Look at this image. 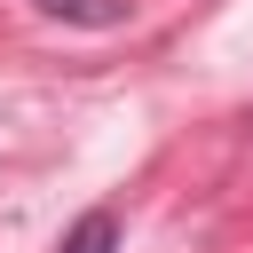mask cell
I'll list each match as a JSON object with an SVG mask.
<instances>
[{
    "label": "cell",
    "mask_w": 253,
    "mask_h": 253,
    "mask_svg": "<svg viewBox=\"0 0 253 253\" xmlns=\"http://www.w3.org/2000/svg\"><path fill=\"white\" fill-rule=\"evenodd\" d=\"M63 253H119V213H111V206H87V213L63 229Z\"/></svg>",
    "instance_id": "2"
},
{
    "label": "cell",
    "mask_w": 253,
    "mask_h": 253,
    "mask_svg": "<svg viewBox=\"0 0 253 253\" xmlns=\"http://www.w3.org/2000/svg\"><path fill=\"white\" fill-rule=\"evenodd\" d=\"M40 16H55V24H79V32H111V24H126V0H32Z\"/></svg>",
    "instance_id": "1"
}]
</instances>
